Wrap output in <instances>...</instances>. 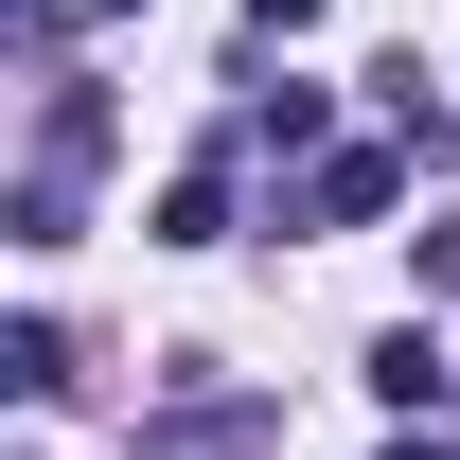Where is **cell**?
Returning <instances> with one entry per match:
<instances>
[{
  "instance_id": "obj_1",
  "label": "cell",
  "mask_w": 460,
  "mask_h": 460,
  "mask_svg": "<svg viewBox=\"0 0 460 460\" xmlns=\"http://www.w3.org/2000/svg\"><path fill=\"white\" fill-rule=\"evenodd\" d=\"M107 142H124V107L89 89V71H54V89H36V160H18V195H0V230H18V248H71V230H89Z\"/></svg>"
},
{
  "instance_id": "obj_2",
  "label": "cell",
  "mask_w": 460,
  "mask_h": 460,
  "mask_svg": "<svg viewBox=\"0 0 460 460\" xmlns=\"http://www.w3.org/2000/svg\"><path fill=\"white\" fill-rule=\"evenodd\" d=\"M407 177H425V160H407L390 124H372V142H337V160H301L266 230H390V213H407Z\"/></svg>"
},
{
  "instance_id": "obj_3",
  "label": "cell",
  "mask_w": 460,
  "mask_h": 460,
  "mask_svg": "<svg viewBox=\"0 0 460 460\" xmlns=\"http://www.w3.org/2000/svg\"><path fill=\"white\" fill-rule=\"evenodd\" d=\"M266 443H284L266 390H160L142 407V460H266Z\"/></svg>"
},
{
  "instance_id": "obj_4",
  "label": "cell",
  "mask_w": 460,
  "mask_h": 460,
  "mask_svg": "<svg viewBox=\"0 0 460 460\" xmlns=\"http://www.w3.org/2000/svg\"><path fill=\"white\" fill-rule=\"evenodd\" d=\"M230 160H337V89H301V71H248V107H230Z\"/></svg>"
},
{
  "instance_id": "obj_5",
  "label": "cell",
  "mask_w": 460,
  "mask_h": 460,
  "mask_svg": "<svg viewBox=\"0 0 460 460\" xmlns=\"http://www.w3.org/2000/svg\"><path fill=\"white\" fill-rule=\"evenodd\" d=\"M354 390H372V407H407V425H443V407H460V354L425 337V319H390V337L354 354Z\"/></svg>"
},
{
  "instance_id": "obj_6",
  "label": "cell",
  "mask_w": 460,
  "mask_h": 460,
  "mask_svg": "<svg viewBox=\"0 0 460 460\" xmlns=\"http://www.w3.org/2000/svg\"><path fill=\"white\" fill-rule=\"evenodd\" d=\"M372 124H390V142H407V160H425V177L460 160V107H443V89H425V54H372Z\"/></svg>"
},
{
  "instance_id": "obj_7",
  "label": "cell",
  "mask_w": 460,
  "mask_h": 460,
  "mask_svg": "<svg viewBox=\"0 0 460 460\" xmlns=\"http://www.w3.org/2000/svg\"><path fill=\"white\" fill-rule=\"evenodd\" d=\"M230 213H248V160H230V142L160 177V248H230Z\"/></svg>"
},
{
  "instance_id": "obj_8",
  "label": "cell",
  "mask_w": 460,
  "mask_h": 460,
  "mask_svg": "<svg viewBox=\"0 0 460 460\" xmlns=\"http://www.w3.org/2000/svg\"><path fill=\"white\" fill-rule=\"evenodd\" d=\"M0 390H18V407L71 390V337H54V319H0Z\"/></svg>"
},
{
  "instance_id": "obj_9",
  "label": "cell",
  "mask_w": 460,
  "mask_h": 460,
  "mask_svg": "<svg viewBox=\"0 0 460 460\" xmlns=\"http://www.w3.org/2000/svg\"><path fill=\"white\" fill-rule=\"evenodd\" d=\"M407 266H425V301H460V213H425V230H407Z\"/></svg>"
},
{
  "instance_id": "obj_10",
  "label": "cell",
  "mask_w": 460,
  "mask_h": 460,
  "mask_svg": "<svg viewBox=\"0 0 460 460\" xmlns=\"http://www.w3.org/2000/svg\"><path fill=\"white\" fill-rule=\"evenodd\" d=\"M301 18H319V0H248V36H301Z\"/></svg>"
},
{
  "instance_id": "obj_11",
  "label": "cell",
  "mask_w": 460,
  "mask_h": 460,
  "mask_svg": "<svg viewBox=\"0 0 460 460\" xmlns=\"http://www.w3.org/2000/svg\"><path fill=\"white\" fill-rule=\"evenodd\" d=\"M390 460H460V443H443V425H407V443H390Z\"/></svg>"
},
{
  "instance_id": "obj_12",
  "label": "cell",
  "mask_w": 460,
  "mask_h": 460,
  "mask_svg": "<svg viewBox=\"0 0 460 460\" xmlns=\"http://www.w3.org/2000/svg\"><path fill=\"white\" fill-rule=\"evenodd\" d=\"M71 18H124V0H71Z\"/></svg>"
}]
</instances>
